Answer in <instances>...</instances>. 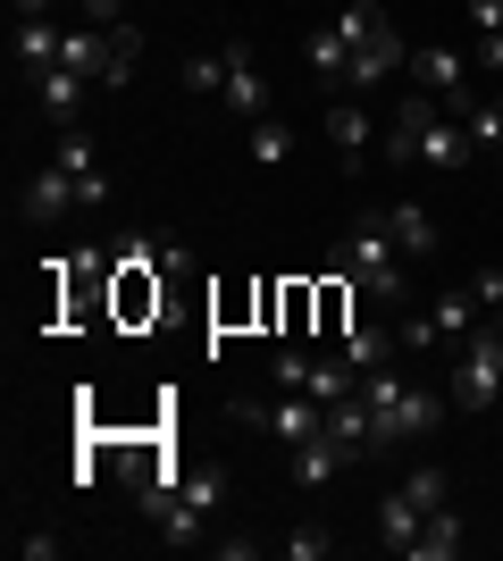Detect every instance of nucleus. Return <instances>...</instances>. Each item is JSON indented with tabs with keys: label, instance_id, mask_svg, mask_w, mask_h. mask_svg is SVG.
<instances>
[{
	"label": "nucleus",
	"instance_id": "nucleus-22",
	"mask_svg": "<svg viewBox=\"0 0 503 561\" xmlns=\"http://www.w3.org/2000/svg\"><path fill=\"white\" fill-rule=\"evenodd\" d=\"M461 126L479 151H503V101H461Z\"/></svg>",
	"mask_w": 503,
	"mask_h": 561
},
{
	"label": "nucleus",
	"instance_id": "nucleus-32",
	"mask_svg": "<svg viewBox=\"0 0 503 561\" xmlns=\"http://www.w3.org/2000/svg\"><path fill=\"white\" fill-rule=\"evenodd\" d=\"M50 9H59V0H18V18H50Z\"/></svg>",
	"mask_w": 503,
	"mask_h": 561
},
{
	"label": "nucleus",
	"instance_id": "nucleus-17",
	"mask_svg": "<svg viewBox=\"0 0 503 561\" xmlns=\"http://www.w3.org/2000/svg\"><path fill=\"white\" fill-rule=\"evenodd\" d=\"M59 50H68V34L50 18H18V59L25 68H59Z\"/></svg>",
	"mask_w": 503,
	"mask_h": 561
},
{
	"label": "nucleus",
	"instance_id": "nucleus-20",
	"mask_svg": "<svg viewBox=\"0 0 503 561\" xmlns=\"http://www.w3.org/2000/svg\"><path fill=\"white\" fill-rule=\"evenodd\" d=\"M344 68H353V59H344V34H335V25H311V76L319 84H344Z\"/></svg>",
	"mask_w": 503,
	"mask_h": 561
},
{
	"label": "nucleus",
	"instance_id": "nucleus-1",
	"mask_svg": "<svg viewBox=\"0 0 503 561\" xmlns=\"http://www.w3.org/2000/svg\"><path fill=\"white\" fill-rule=\"evenodd\" d=\"M328 25L344 34V59H353V68H344V84H353V93L403 68V34L386 25V9H378V0H344V9H335Z\"/></svg>",
	"mask_w": 503,
	"mask_h": 561
},
{
	"label": "nucleus",
	"instance_id": "nucleus-23",
	"mask_svg": "<svg viewBox=\"0 0 503 561\" xmlns=\"http://www.w3.org/2000/svg\"><path fill=\"white\" fill-rule=\"evenodd\" d=\"M176 84H185V93H227V50H202V59H185V68H176Z\"/></svg>",
	"mask_w": 503,
	"mask_h": 561
},
{
	"label": "nucleus",
	"instance_id": "nucleus-16",
	"mask_svg": "<svg viewBox=\"0 0 503 561\" xmlns=\"http://www.w3.org/2000/svg\"><path fill=\"white\" fill-rule=\"evenodd\" d=\"M461 545H470L461 512H445V503H436V512H428V528H420V545H411V553H420V561H454Z\"/></svg>",
	"mask_w": 503,
	"mask_h": 561
},
{
	"label": "nucleus",
	"instance_id": "nucleus-26",
	"mask_svg": "<svg viewBox=\"0 0 503 561\" xmlns=\"http://www.w3.org/2000/svg\"><path fill=\"white\" fill-rule=\"evenodd\" d=\"M403 494L420 503V512H436V503H445V469H411V478H403Z\"/></svg>",
	"mask_w": 503,
	"mask_h": 561
},
{
	"label": "nucleus",
	"instance_id": "nucleus-10",
	"mask_svg": "<svg viewBox=\"0 0 503 561\" xmlns=\"http://www.w3.org/2000/svg\"><path fill=\"white\" fill-rule=\"evenodd\" d=\"M34 101H43L50 126H76V110H84V76H76V68H34Z\"/></svg>",
	"mask_w": 503,
	"mask_h": 561
},
{
	"label": "nucleus",
	"instance_id": "nucleus-28",
	"mask_svg": "<svg viewBox=\"0 0 503 561\" xmlns=\"http://www.w3.org/2000/svg\"><path fill=\"white\" fill-rule=\"evenodd\" d=\"M470 25H479V34H503V0H470Z\"/></svg>",
	"mask_w": 503,
	"mask_h": 561
},
{
	"label": "nucleus",
	"instance_id": "nucleus-30",
	"mask_svg": "<svg viewBox=\"0 0 503 561\" xmlns=\"http://www.w3.org/2000/svg\"><path fill=\"white\" fill-rule=\"evenodd\" d=\"M479 68H495V76H503V34H479Z\"/></svg>",
	"mask_w": 503,
	"mask_h": 561
},
{
	"label": "nucleus",
	"instance_id": "nucleus-29",
	"mask_svg": "<svg viewBox=\"0 0 503 561\" xmlns=\"http://www.w3.org/2000/svg\"><path fill=\"white\" fill-rule=\"evenodd\" d=\"M18 553H25V561H50V553H59V537H50V528H34V537H18Z\"/></svg>",
	"mask_w": 503,
	"mask_h": 561
},
{
	"label": "nucleus",
	"instance_id": "nucleus-33",
	"mask_svg": "<svg viewBox=\"0 0 503 561\" xmlns=\"http://www.w3.org/2000/svg\"><path fill=\"white\" fill-rule=\"evenodd\" d=\"M495 101H503V93H495Z\"/></svg>",
	"mask_w": 503,
	"mask_h": 561
},
{
	"label": "nucleus",
	"instance_id": "nucleus-5",
	"mask_svg": "<svg viewBox=\"0 0 503 561\" xmlns=\"http://www.w3.org/2000/svg\"><path fill=\"white\" fill-rule=\"evenodd\" d=\"M277 394H311V402H353L361 369L335 352V360H311V352H277Z\"/></svg>",
	"mask_w": 503,
	"mask_h": 561
},
{
	"label": "nucleus",
	"instance_id": "nucleus-19",
	"mask_svg": "<svg viewBox=\"0 0 503 561\" xmlns=\"http://www.w3.org/2000/svg\"><path fill=\"white\" fill-rule=\"evenodd\" d=\"M411 68H420V84H428L436 101H461V50H420Z\"/></svg>",
	"mask_w": 503,
	"mask_h": 561
},
{
	"label": "nucleus",
	"instance_id": "nucleus-3",
	"mask_svg": "<svg viewBox=\"0 0 503 561\" xmlns=\"http://www.w3.org/2000/svg\"><path fill=\"white\" fill-rule=\"evenodd\" d=\"M135 25H68V50H59V68L93 76V84H126L135 76Z\"/></svg>",
	"mask_w": 503,
	"mask_h": 561
},
{
	"label": "nucleus",
	"instance_id": "nucleus-13",
	"mask_svg": "<svg viewBox=\"0 0 503 561\" xmlns=\"http://www.w3.org/2000/svg\"><path fill=\"white\" fill-rule=\"evenodd\" d=\"M335 352L369 377V369H386V360H403V335H395V328H344V335H335Z\"/></svg>",
	"mask_w": 503,
	"mask_h": 561
},
{
	"label": "nucleus",
	"instance_id": "nucleus-24",
	"mask_svg": "<svg viewBox=\"0 0 503 561\" xmlns=\"http://www.w3.org/2000/svg\"><path fill=\"white\" fill-rule=\"evenodd\" d=\"M328 553H335V537L319 528V519H302V528L286 537V561H328Z\"/></svg>",
	"mask_w": 503,
	"mask_h": 561
},
{
	"label": "nucleus",
	"instance_id": "nucleus-12",
	"mask_svg": "<svg viewBox=\"0 0 503 561\" xmlns=\"http://www.w3.org/2000/svg\"><path fill=\"white\" fill-rule=\"evenodd\" d=\"M428 117H436V93L411 84L403 110H395V126H386V151H395V160H420V126H428Z\"/></svg>",
	"mask_w": 503,
	"mask_h": 561
},
{
	"label": "nucleus",
	"instance_id": "nucleus-25",
	"mask_svg": "<svg viewBox=\"0 0 503 561\" xmlns=\"http://www.w3.org/2000/svg\"><path fill=\"white\" fill-rule=\"evenodd\" d=\"M470 294H479V310H487V328L503 335V268H487V277H470Z\"/></svg>",
	"mask_w": 503,
	"mask_h": 561
},
{
	"label": "nucleus",
	"instance_id": "nucleus-18",
	"mask_svg": "<svg viewBox=\"0 0 503 561\" xmlns=\"http://www.w3.org/2000/svg\"><path fill=\"white\" fill-rule=\"evenodd\" d=\"M344 461H353V453L335 445V436H311V445H294V478H302V486H328Z\"/></svg>",
	"mask_w": 503,
	"mask_h": 561
},
{
	"label": "nucleus",
	"instance_id": "nucleus-11",
	"mask_svg": "<svg viewBox=\"0 0 503 561\" xmlns=\"http://www.w3.org/2000/svg\"><path fill=\"white\" fill-rule=\"evenodd\" d=\"M76 202H84V193H76V176H68V168H43V176L25 185V218H34V227H50V218H68Z\"/></svg>",
	"mask_w": 503,
	"mask_h": 561
},
{
	"label": "nucleus",
	"instance_id": "nucleus-14",
	"mask_svg": "<svg viewBox=\"0 0 503 561\" xmlns=\"http://www.w3.org/2000/svg\"><path fill=\"white\" fill-rule=\"evenodd\" d=\"M378 227L395 234V252H403V260H428V252H436V227H428L420 210H411V202H386V210H378Z\"/></svg>",
	"mask_w": 503,
	"mask_h": 561
},
{
	"label": "nucleus",
	"instance_id": "nucleus-2",
	"mask_svg": "<svg viewBox=\"0 0 503 561\" xmlns=\"http://www.w3.org/2000/svg\"><path fill=\"white\" fill-rule=\"evenodd\" d=\"M328 268L344 285H361L369 302H403V252H395V234H386V227H353L344 243H335Z\"/></svg>",
	"mask_w": 503,
	"mask_h": 561
},
{
	"label": "nucleus",
	"instance_id": "nucleus-27",
	"mask_svg": "<svg viewBox=\"0 0 503 561\" xmlns=\"http://www.w3.org/2000/svg\"><path fill=\"white\" fill-rule=\"evenodd\" d=\"M319 328H328V335H344V277H328V285H319Z\"/></svg>",
	"mask_w": 503,
	"mask_h": 561
},
{
	"label": "nucleus",
	"instance_id": "nucleus-31",
	"mask_svg": "<svg viewBox=\"0 0 503 561\" xmlns=\"http://www.w3.org/2000/svg\"><path fill=\"white\" fill-rule=\"evenodd\" d=\"M118 18V0H84V25H110Z\"/></svg>",
	"mask_w": 503,
	"mask_h": 561
},
{
	"label": "nucleus",
	"instance_id": "nucleus-7",
	"mask_svg": "<svg viewBox=\"0 0 503 561\" xmlns=\"http://www.w3.org/2000/svg\"><path fill=\"white\" fill-rule=\"evenodd\" d=\"M470 151H479V142H470V126H461V117H445V110H436L428 126H420V168H436V176H454V168L470 160Z\"/></svg>",
	"mask_w": 503,
	"mask_h": 561
},
{
	"label": "nucleus",
	"instance_id": "nucleus-8",
	"mask_svg": "<svg viewBox=\"0 0 503 561\" xmlns=\"http://www.w3.org/2000/svg\"><path fill=\"white\" fill-rule=\"evenodd\" d=\"M50 168H68L84 202H110V176H101V160H93V142H84V126H59V142H50Z\"/></svg>",
	"mask_w": 503,
	"mask_h": 561
},
{
	"label": "nucleus",
	"instance_id": "nucleus-4",
	"mask_svg": "<svg viewBox=\"0 0 503 561\" xmlns=\"http://www.w3.org/2000/svg\"><path fill=\"white\" fill-rule=\"evenodd\" d=\"M454 402L461 411H487V402H503V335L487 328H470L461 335V360H454Z\"/></svg>",
	"mask_w": 503,
	"mask_h": 561
},
{
	"label": "nucleus",
	"instance_id": "nucleus-21",
	"mask_svg": "<svg viewBox=\"0 0 503 561\" xmlns=\"http://www.w3.org/2000/svg\"><path fill=\"white\" fill-rule=\"evenodd\" d=\"M243 151H252V160H261V168H277V160H286V151H294V135H286V126H277V117H252V126H243Z\"/></svg>",
	"mask_w": 503,
	"mask_h": 561
},
{
	"label": "nucleus",
	"instance_id": "nucleus-9",
	"mask_svg": "<svg viewBox=\"0 0 503 561\" xmlns=\"http://www.w3.org/2000/svg\"><path fill=\"white\" fill-rule=\"evenodd\" d=\"M420 528H428V512H420L403 486L378 494V545H386V553H411V545H420Z\"/></svg>",
	"mask_w": 503,
	"mask_h": 561
},
{
	"label": "nucleus",
	"instance_id": "nucleus-6",
	"mask_svg": "<svg viewBox=\"0 0 503 561\" xmlns=\"http://www.w3.org/2000/svg\"><path fill=\"white\" fill-rule=\"evenodd\" d=\"M227 110L243 117V126H252V117H268V76L252 68V43H227Z\"/></svg>",
	"mask_w": 503,
	"mask_h": 561
},
{
	"label": "nucleus",
	"instance_id": "nucleus-15",
	"mask_svg": "<svg viewBox=\"0 0 503 561\" xmlns=\"http://www.w3.org/2000/svg\"><path fill=\"white\" fill-rule=\"evenodd\" d=\"M328 135H335V160L353 168L361 151H369V135H378V126H369V110H361V101H335V110H328Z\"/></svg>",
	"mask_w": 503,
	"mask_h": 561
}]
</instances>
